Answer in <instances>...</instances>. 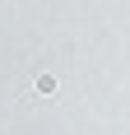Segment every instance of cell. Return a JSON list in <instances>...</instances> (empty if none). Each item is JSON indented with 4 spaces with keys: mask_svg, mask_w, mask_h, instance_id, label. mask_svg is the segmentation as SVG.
I'll return each instance as SVG.
<instances>
[{
    "mask_svg": "<svg viewBox=\"0 0 130 135\" xmlns=\"http://www.w3.org/2000/svg\"><path fill=\"white\" fill-rule=\"evenodd\" d=\"M37 93H56V75H37Z\"/></svg>",
    "mask_w": 130,
    "mask_h": 135,
    "instance_id": "6da1fadb",
    "label": "cell"
}]
</instances>
